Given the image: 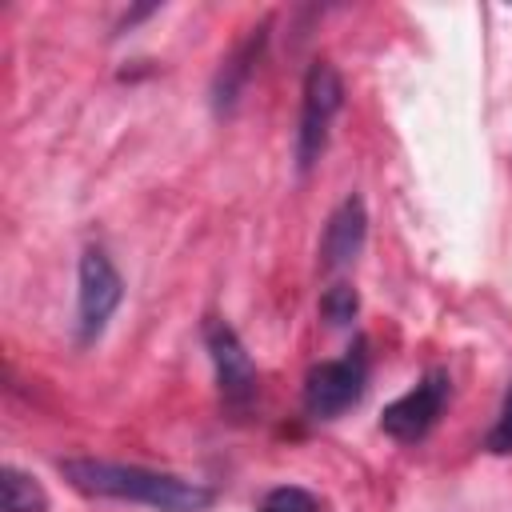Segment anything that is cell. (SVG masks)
Listing matches in <instances>:
<instances>
[{"label":"cell","instance_id":"cell-11","mask_svg":"<svg viewBox=\"0 0 512 512\" xmlns=\"http://www.w3.org/2000/svg\"><path fill=\"white\" fill-rule=\"evenodd\" d=\"M356 308H360V300H356V288H348V284H332L320 296V312L328 324H348L356 316Z\"/></svg>","mask_w":512,"mask_h":512},{"label":"cell","instance_id":"cell-1","mask_svg":"<svg viewBox=\"0 0 512 512\" xmlns=\"http://www.w3.org/2000/svg\"><path fill=\"white\" fill-rule=\"evenodd\" d=\"M60 472L84 496L128 500V504H144L156 512H204L212 504V488L172 476V472L140 468V464H112V460L84 456V460H64Z\"/></svg>","mask_w":512,"mask_h":512},{"label":"cell","instance_id":"cell-10","mask_svg":"<svg viewBox=\"0 0 512 512\" xmlns=\"http://www.w3.org/2000/svg\"><path fill=\"white\" fill-rule=\"evenodd\" d=\"M260 512H320V500L308 488L296 484H280L260 500Z\"/></svg>","mask_w":512,"mask_h":512},{"label":"cell","instance_id":"cell-3","mask_svg":"<svg viewBox=\"0 0 512 512\" xmlns=\"http://www.w3.org/2000/svg\"><path fill=\"white\" fill-rule=\"evenodd\" d=\"M344 104L340 72L328 60H312L304 76V104H300V132H296V160L300 168H312L328 144V128Z\"/></svg>","mask_w":512,"mask_h":512},{"label":"cell","instance_id":"cell-9","mask_svg":"<svg viewBox=\"0 0 512 512\" xmlns=\"http://www.w3.org/2000/svg\"><path fill=\"white\" fill-rule=\"evenodd\" d=\"M0 512H48V496L36 476L4 464L0 468Z\"/></svg>","mask_w":512,"mask_h":512},{"label":"cell","instance_id":"cell-5","mask_svg":"<svg viewBox=\"0 0 512 512\" xmlns=\"http://www.w3.org/2000/svg\"><path fill=\"white\" fill-rule=\"evenodd\" d=\"M120 296H124V280L116 272V264L100 252V248H88L80 256V292H76V308H80V340L92 344L104 324L112 320V312L120 308Z\"/></svg>","mask_w":512,"mask_h":512},{"label":"cell","instance_id":"cell-4","mask_svg":"<svg viewBox=\"0 0 512 512\" xmlns=\"http://www.w3.org/2000/svg\"><path fill=\"white\" fill-rule=\"evenodd\" d=\"M444 404H448V372L432 368V372H424L404 396H396V400L380 412V428H384L392 440L412 444V440H420V436L432 432V424L440 420Z\"/></svg>","mask_w":512,"mask_h":512},{"label":"cell","instance_id":"cell-8","mask_svg":"<svg viewBox=\"0 0 512 512\" xmlns=\"http://www.w3.org/2000/svg\"><path fill=\"white\" fill-rule=\"evenodd\" d=\"M260 44H264V24L252 28V36L232 52V60H224V68H220V76H216V108H220V112L232 108V100L240 96V88H244V80H248V72H252V64H256Z\"/></svg>","mask_w":512,"mask_h":512},{"label":"cell","instance_id":"cell-6","mask_svg":"<svg viewBox=\"0 0 512 512\" xmlns=\"http://www.w3.org/2000/svg\"><path fill=\"white\" fill-rule=\"evenodd\" d=\"M204 344H208V352H212L224 404L236 408V412H244V408L256 400V368H252V360H248L240 336L232 332V324L208 320V324H204Z\"/></svg>","mask_w":512,"mask_h":512},{"label":"cell","instance_id":"cell-12","mask_svg":"<svg viewBox=\"0 0 512 512\" xmlns=\"http://www.w3.org/2000/svg\"><path fill=\"white\" fill-rule=\"evenodd\" d=\"M488 448H492L496 456H508V452H512V384H508L504 404H500V416H496V424H492V432H488Z\"/></svg>","mask_w":512,"mask_h":512},{"label":"cell","instance_id":"cell-2","mask_svg":"<svg viewBox=\"0 0 512 512\" xmlns=\"http://www.w3.org/2000/svg\"><path fill=\"white\" fill-rule=\"evenodd\" d=\"M368 384V352L364 340H356L340 360H320L304 376V412L316 420H336L348 412Z\"/></svg>","mask_w":512,"mask_h":512},{"label":"cell","instance_id":"cell-7","mask_svg":"<svg viewBox=\"0 0 512 512\" xmlns=\"http://www.w3.org/2000/svg\"><path fill=\"white\" fill-rule=\"evenodd\" d=\"M364 232H368V216H364V200L348 196L324 224L320 236V264L324 268H344L356 260V252L364 248Z\"/></svg>","mask_w":512,"mask_h":512}]
</instances>
